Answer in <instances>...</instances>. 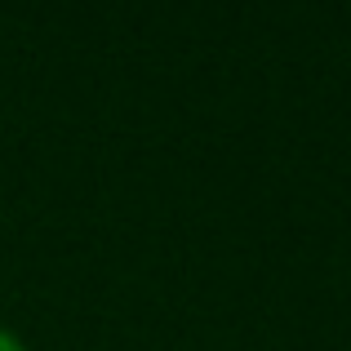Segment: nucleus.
<instances>
[{
  "label": "nucleus",
  "instance_id": "1",
  "mask_svg": "<svg viewBox=\"0 0 351 351\" xmlns=\"http://www.w3.org/2000/svg\"><path fill=\"white\" fill-rule=\"evenodd\" d=\"M0 351H27V347H23V338H14L9 329H0Z\"/></svg>",
  "mask_w": 351,
  "mask_h": 351
}]
</instances>
